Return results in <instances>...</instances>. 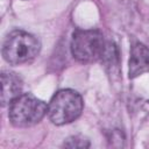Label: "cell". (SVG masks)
Returning <instances> with one entry per match:
<instances>
[{
    "mask_svg": "<svg viewBox=\"0 0 149 149\" xmlns=\"http://www.w3.org/2000/svg\"><path fill=\"white\" fill-rule=\"evenodd\" d=\"M109 42L98 29H76L71 40V54L81 63L104 61Z\"/></svg>",
    "mask_w": 149,
    "mask_h": 149,
    "instance_id": "cell-1",
    "label": "cell"
},
{
    "mask_svg": "<svg viewBox=\"0 0 149 149\" xmlns=\"http://www.w3.org/2000/svg\"><path fill=\"white\" fill-rule=\"evenodd\" d=\"M128 65L129 78H135L149 72V48L142 43H135L132 47Z\"/></svg>",
    "mask_w": 149,
    "mask_h": 149,
    "instance_id": "cell-5",
    "label": "cell"
},
{
    "mask_svg": "<svg viewBox=\"0 0 149 149\" xmlns=\"http://www.w3.org/2000/svg\"><path fill=\"white\" fill-rule=\"evenodd\" d=\"M41 43L36 36L24 30L10 31L2 44V56L12 65L31 62L40 52Z\"/></svg>",
    "mask_w": 149,
    "mask_h": 149,
    "instance_id": "cell-2",
    "label": "cell"
},
{
    "mask_svg": "<svg viewBox=\"0 0 149 149\" xmlns=\"http://www.w3.org/2000/svg\"><path fill=\"white\" fill-rule=\"evenodd\" d=\"M22 79L12 71L1 73V105H9L16 97L22 93Z\"/></svg>",
    "mask_w": 149,
    "mask_h": 149,
    "instance_id": "cell-6",
    "label": "cell"
},
{
    "mask_svg": "<svg viewBox=\"0 0 149 149\" xmlns=\"http://www.w3.org/2000/svg\"><path fill=\"white\" fill-rule=\"evenodd\" d=\"M48 113V105L30 93H21L8 108V118L13 126L26 128L38 123Z\"/></svg>",
    "mask_w": 149,
    "mask_h": 149,
    "instance_id": "cell-3",
    "label": "cell"
},
{
    "mask_svg": "<svg viewBox=\"0 0 149 149\" xmlns=\"http://www.w3.org/2000/svg\"><path fill=\"white\" fill-rule=\"evenodd\" d=\"M83 107L81 95L74 90L64 88L56 92L51 98L48 105V115L52 123L63 126L78 119Z\"/></svg>",
    "mask_w": 149,
    "mask_h": 149,
    "instance_id": "cell-4",
    "label": "cell"
},
{
    "mask_svg": "<svg viewBox=\"0 0 149 149\" xmlns=\"http://www.w3.org/2000/svg\"><path fill=\"white\" fill-rule=\"evenodd\" d=\"M63 146L66 148H88L90 142L85 137L77 135V136H71V137L66 139V141H64Z\"/></svg>",
    "mask_w": 149,
    "mask_h": 149,
    "instance_id": "cell-7",
    "label": "cell"
}]
</instances>
